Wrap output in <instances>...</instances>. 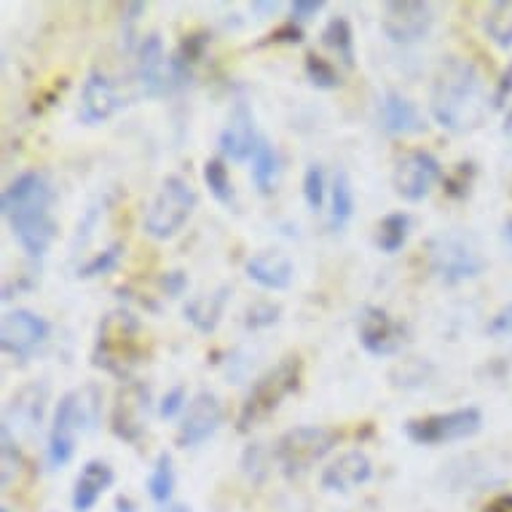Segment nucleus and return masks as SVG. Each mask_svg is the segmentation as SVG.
Here are the masks:
<instances>
[{"label":"nucleus","instance_id":"nucleus-1","mask_svg":"<svg viewBox=\"0 0 512 512\" xmlns=\"http://www.w3.org/2000/svg\"><path fill=\"white\" fill-rule=\"evenodd\" d=\"M486 81L478 65L464 57H445L432 81L429 113L451 135H470L488 116Z\"/></svg>","mask_w":512,"mask_h":512},{"label":"nucleus","instance_id":"nucleus-2","mask_svg":"<svg viewBox=\"0 0 512 512\" xmlns=\"http://www.w3.org/2000/svg\"><path fill=\"white\" fill-rule=\"evenodd\" d=\"M54 199L57 196H54L49 177L35 169L14 177L0 196V210L9 223L11 236L33 261H41L57 239L59 228L51 215Z\"/></svg>","mask_w":512,"mask_h":512},{"label":"nucleus","instance_id":"nucleus-3","mask_svg":"<svg viewBox=\"0 0 512 512\" xmlns=\"http://www.w3.org/2000/svg\"><path fill=\"white\" fill-rule=\"evenodd\" d=\"M100 389L86 384L81 389H70L59 397L54 416H51L49 443H46V464L49 470H62L76 456L78 435L94 432L100 424Z\"/></svg>","mask_w":512,"mask_h":512},{"label":"nucleus","instance_id":"nucleus-4","mask_svg":"<svg viewBox=\"0 0 512 512\" xmlns=\"http://www.w3.org/2000/svg\"><path fill=\"white\" fill-rule=\"evenodd\" d=\"M303 381V360L298 354H287L266 370L255 384L250 387L244 397L239 416H236V429L239 432H250V429L261 427L263 421H269L279 411V405L285 403L287 397L301 389Z\"/></svg>","mask_w":512,"mask_h":512},{"label":"nucleus","instance_id":"nucleus-5","mask_svg":"<svg viewBox=\"0 0 512 512\" xmlns=\"http://www.w3.org/2000/svg\"><path fill=\"white\" fill-rule=\"evenodd\" d=\"M143 357V325L129 311H110L102 317L94 341V365L126 378Z\"/></svg>","mask_w":512,"mask_h":512},{"label":"nucleus","instance_id":"nucleus-6","mask_svg":"<svg viewBox=\"0 0 512 512\" xmlns=\"http://www.w3.org/2000/svg\"><path fill=\"white\" fill-rule=\"evenodd\" d=\"M196 188L183 175H167L161 180L159 191L153 194L151 204L145 207L143 228L156 242L175 239L196 210Z\"/></svg>","mask_w":512,"mask_h":512},{"label":"nucleus","instance_id":"nucleus-7","mask_svg":"<svg viewBox=\"0 0 512 512\" xmlns=\"http://www.w3.org/2000/svg\"><path fill=\"white\" fill-rule=\"evenodd\" d=\"M338 432L330 427H317V424H303V427L287 429L285 435L279 437L274 445V459L282 467L285 475L295 478L309 472L317 462H322L325 456L338 445Z\"/></svg>","mask_w":512,"mask_h":512},{"label":"nucleus","instance_id":"nucleus-8","mask_svg":"<svg viewBox=\"0 0 512 512\" xmlns=\"http://www.w3.org/2000/svg\"><path fill=\"white\" fill-rule=\"evenodd\" d=\"M429 271L445 285H462L486 271L478 247L462 234H437L427 242Z\"/></svg>","mask_w":512,"mask_h":512},{"label":"nucleus","instance_id":"nucleus-9","mask_svg":"<svg viewBox=\"0 0 512 512\" xmlns=\"http://www.w3.org/2000/svg\"><path fill=\"white\" fill-rule=\"evenodd\" d=\"M483 427V413L478 408H456V411L432 413L405 424V435L416 445H445L470 440Z\"/></svg>","mask_w":512,"mask_h":512},{"label":"nucleus","instance_id":"nucleus-10","mask_svg":"<svg viewBox=\"0 0 512 512\" xmlns=\"http://www.w3.org/2000/svg\"><path fill=\"white\" fill-rule=\"evenodd\" d=\"M135 84L140 97L156 100L167 97L183 86V78L177 76L175 62L164 54V43L156 33L145 35L135 54Z\"/></svg>","mask_w":512,"mask_h":512},{"label":"nucleus","instance_id":"nucleus-11","mask_svg":"<svg viewBox=\"0 0 512 512\" xmlns=\"http://www.w3.org/2000/svg\"><path fill=\"white\" fill-rule=\"evenodd\" d=\"M435 25V9L424 0H392L381 9V33L389 43L411 46L424 41Z\"/></svg>","mask_w":512,"mask_h":512},{"label":"nucleus","instance_id":"nucleus-12","mask_svg":"<svg viewBox=\"0 0 512 512\" xmlns=\"http://www.w3.org/2000/svg\"><path fill=\"white\" fill-rule=\"evenodd\" d=\"M443 177V167L435 153L413 148L395 161L392 169V188L403 202H424L435 183Z\"/></svg>","mask_w":512,"mask_h":512},{"label":"nucleus","instance_id":"nucleus-13","mask_svg":"<svg viewBox=\"0 0 512 512\" xmlns=\"http://www.w3.org/2000/svg\"><path fill=\"white\" fill-rule=\"evenodd\" d=\"M49 330V322L41 314L30 309H11L3 314L0 322V346L11 357L27 360L46 344Z\"/></svg>","mask_w":512,"mask_h":512},{"label":"nucleus","instance_id":"nucleus-14","mask_svg":"<svg viewBox=\"0 0 512 512\" xmlns=\"http://www.w3.org/2000/svg\"><path fill=\"white\" fill-rule=\"evenodd\" d=\"M357 338H360L362 349L373 357H392L408 341V328L387 309L368 306V309H362L360 322H357Z\"/></svg>","mask_w":512,"mask_h":512},{"label":"nucleus","instance_id":"nucleus-15","mask_svg":"<svg viewBox=\"0 0 512 512\" xmlns=\"http://www.w3.org/2000/svg\"><path fill=\"white\" fill-rule=\"evenodd\" d=\"M223 424V403L210 389H202L191 397L185 408L180 429H177V445L180 448H199L210 440Z\"/></svg>","mask_w":512,"mask_h":512},{"label":"nucleus","instance_id":"nucleus-16","mask_svg":"<svg viewBox=\"0 0 512 512\" xmlns=\"http://www.w3.org/2000/svg\"><path fill=\"white\" fill-rule=\"evenodd\" d=\"M124 105V94L116 81L102 70H89V76L81 86V97H78V121L86 126L105 124Z\"/></svg>","mask_w":512,"mask_h":512},{"label":"nucleus","instance_id":"nucleus-17","mask_svg":"<svg viewBox=\"0 0 512 512\" xmlns=\"http://www.w3.org/2000/svg\"><path fill=\"white\" fill-rule=\"evenodd\" d=\"M49 403V384L46 381H33L11 397L6 405V416H3V429H9L14 440L22 437H35L43 424V413Z\"/></svg>","mask_w":512,"mask_h":512},{"label":"nucleus","instance_id":"nucleus-18","mask_svg":"<svg viewBox=\"0 0 512 512\" xmlns=\"http://www.w3.org/2000/svg\"><path fill=\"white\" fill-rule=\"evenodd\" d=\"M148 411H151V392L145 384H126L118 392L113 413H110V429L118 440L137 443L148 429Z\"/></svg>","mask_w":512,"mask_h":512},{"label":"nucleus","instance_id":"nucleus-19","mask_svg":"<svg viewBox=\"0 0 512 512\" xmlns=\"http://www.w3.org/2000/svg\"><path fill=\"white\" fill-rule=\"evenodd\" d=\"M263 137L258 135V126H255V113L244 100H239L228 113L226 126L220 129L218 145L220 153L226 159L242 164V161H252L258 145H261Z\"/></svg>","mask_w":512,"mask_h":512},{"label":"nucleus","instance_id":"nucleus-20","mask_svg":"<svg viewBox=\"0 0 512 512\" xmlns=\"http://www.w3.org/2000/svg\"><path fill=\"white\" fill-rule=\"evenodd\" d=\"M370 478H373L370 456L360 448H354V451H344L338 459H333L319 475V483L330 494H352L354 488L365 486Z\"/></svg>","mask_w":512,"mask_h":512},{"label":"nucleus","instance_id":"nucleus-21","mask_svg":"<svg viewBox=\"0 0 512 512\" xmlns=\"http://www.w3.org/2000/svg\"><path fill=\"white\" fill-rule=\"evenodd\" d=\"M244 274H247L250 282L263 287V290L279 293V290H287V287L293 285L295 266L285 252L261 250L255 252L252 258H247V263H244Z\"/></svg>","mask_w":512,"mask_h":512},{"label":"nucleus","instance_id":"nucleus-22","mask_svg":"<svg viewBox=\"0 0 512 512\" xmlns=\"http://www.w3.org/2000/svg\"><path fill=\"white\" fill-rule=\"evenodd\" d=\"M116 480V472L108 462L102 459H89V462L81 467L76 483H73V496H70V504H73V512H92L100 499L108 494V488L113 486Z\"/></svg>","mask_w":512,"mask_h":512},{"label":"nucleus","instance_id":"nucleus-23","mask_svg":"<svg viewBox=\"0 0 512 512\" xmlns=\"http://www.w3.org/2000/svg\"><path fill=\"white\" fill-rule=\"evenodd\" d=\"M378 118H381L384 132L392 137L421 135L427 129V121L421 116V110L416 108V102H411L400 92H387L381 97Z\"/></svg>","mask_w":512,"mask_h":512},{"label":"nucleus","instance_id":"nucleus-24","mask_svg":"<svg viewBox=\"0 0 512 512\" xmlns=\"http://www.w3.org/2000/svg\"><path fill=\"white\" fill-rule=\"evenodd\" d=\"M228 298H231V285H220L215 287L212 293L194 295V298L183 306L185 322H191L196 333L210 336V333L218 330L220 319H223V311H226L228 306Z\"/></svg>","mask_w":512,"mask_h":512},{"label":"nucleus","instance_id":"nucleus-25","mask_svg":"<svg viewBox=\"0 0 512 512\" xmlns=\"http://www.w3.org/2000/svg\"><path fill=\"white\" fill-rule=\"evenodd\" d=\"M354 218V188L352 180L344 169H338L333 175L330 185V212H328V228L330 231H344Z\"/></svg>","mask_w":512,"mask_h":512},{"label":"nucleus","instance_id":"nucleus-26","mask_svg":"<svg viewBox=\"0 0 512 512\" xmlns=\"http://www.w3.org/2000/svg\"><path fill=\"white\" fill-rule=\"evenodd\" d=\"M175 464H172V454L169 451H161L153 462L151 472H148V480H145V488H148V496L156 507H167V504L175 502Z\"/></svg>","mask_w":512,"mask_h":512},{"label":"nucleus","instance_id":"nucleus-27","mask_svg":"<svg viewBox=\"0 0 512 512\" xmlns=\"http://www.w3.org/2000/svg\"><path fill=\"white\" fill-rule=\"evenodd\" d=\"M408 236H411V215L408 212H389L378 220L373 242L384 255H395V252L403 250Z\"/></svg>","mask_w":512,"mask_h":512},{"label":"nucleus","instance_id":"nucleus-28","mask_svg":"<svg viewBox=\"0 0 512 512\" xmlns=\"http://www.w3.org/2000/svg\"><path fill=\"white\" fill-rule=\"evenodd\" d=\"M322 46L333 51L344 68H354V59H357V54H354V33L344 14H338L322 27Z\"/></svg>","mask_w":512,"mask_h":512},{"label":"nucleus","instance_id":"nucleus-29","mask_svg":"<svg viewBox=\"0 0 512 512\" xmlns=\"http://www.w3.org/2000/svg\"><path fill=\"white\" fill-rule=\"evenodd\" d=\"M252 183L258 188V194L269 196L274 191V183H277L279 175V153L277 148L263 137L261 145H258V151L252 156Z\"/></svg>","mask_w":512,"mask_h":512},{"label":"nucleus","instance_id":"nucleus-30","mask_svg":"<svg viewBox=\"0 0 512 512\" xmlns=\"http://www.w3.org/2000/svg\"><path fill=\"white\" fill-rule=\"evenodd\" d=\"M483 33L499 49H512V0L491 3L483 14Z\"/></svg>","mask_w":512,"mask_h":512},{"label":"nucleus","instance_id":"nucleus-31","mask_svg":"<svg viewBox=\"0 0 512 512\" xmlns=\"http://www.w3.org/2000/svg\"><path fill=\"white\" fill-rule=\"evenodd\" d=\"M204 183L210 188V194L215 196V202L223 204V207H236V191L234 183H231V175H228V167L220 159H210L202 169Z\"/></svg>","mask_w":512,"mask_h":512},{"label":"nucleus","instance_id":"nucleus-32","mask_svg":"<svg viewBox=\"0 0 512 512\" xmlns=\"http://www.w3.org/2000/svg\"><path fill=\"white\" fill-rule=\"evenodd\" d=\"M121 252H124V244L113 242L110 247H105V250L94 252L84 266H78L76 274L81 279H94V277H102V274H110V271L116 269L118 263H121Z\"/></svg>","mask_w":512,"mask_h":512},{"label":"nucleus","instance_id":"nucleus-33","mask_svg":"<svg viewBox=\"0 0 512 512\" xmlns=\"http://www.w3.org/2000/svg\"><path fill=\"white\" fill-rule=\"evenodd\" d=\"M303 70H306V76H309V81L317 89H325V92H330V89H338L341 86V76H338V70L330 65V59L319 57V54H306V62H303Z\"/></svg>","mask_w":512,"mask_h":512},{"label":"nucleus","instance_id":"nucleus-34","mask_svg":"<svg viewBox=\"0 0 512 512\" xmlns=\"http://www.w3.org/2000/svg\"><path fill=\"white\" fill-rule=\"evenodd\" d=\"M325 196H328V180H325V169L319 164H309L303 172V199L311 212H319L325 207Z\"/></svg>","mask_w":512,"mask_h":512},{"label":"nucleus","instance_id":"nucleus-35","mask_svg":"<svg viewBox=\"0 0 512 512\" xmlns=\"http://www.w3.org/2000/svg\"><path fill=\"white\" fill-rule=\"evenodd\" d=\"M279 314H282V309H279L277 303H271V301L252 303L250 309H247V314H244V328L247 330L271 328V325H277L279 322Z\"/></svg>","mask_w":512,"mask_h":512},{"label":"nucleus","instance_id":"nucleus-36","mask_svg":"<svg viewBox=\"0 0 512 512\" xmlns=\"http://www.w3.org/2000/svg\"><path fill=\"white\" fill-rule=\"evenodd\" d=\"M472 180H475V164H459L451 175H445V194L454 196V199H464L470 194Z\"/></svg>","mask_w":512,"mask_h":512},{"label":"nucleus","instance_id":"nucleus-37","mask_svg":"<svg viewBox=\"0 0 512 512\" xmlns=\"http://www.w3.org/2000/svg\"><path fill=\"white\" fill-rule=\"evenodd\" d=\"M188 392H185L183 384H177V387H172L167 392V395L161 397L159 403V416L161 419H175V416H180V413H185V408H188Z\"/></svg>","mask_w":512,"mask_h":512},{"label":"nucleus","instance_id":"nucleus-38","mask_svg":"<svg viewBox=\"0 0 512 512\" xmlns=\"http://www.w3.org/2000/svg\"><path fill=\"white\" fill-rule=\"evenodd\" d=\"M325 6H328L325 0H295V3H290V14H293L295 25H301V22L317 17Z\"/></svg>","mask_w":512,"mask_h":512},{"label":"nucleus","instance_id":"nucleus-39","mask_svg":"<svg viewBox=\"0 0 512 512\" xmlns=\"http://www.w3.org/2000/svg\"><path fill=\"white\" fill-rule=\"evenodd\" d=\"M301 41H303L301 25H295L293 19H290V22H285V25H279L277 30H271V33L266 35V41L261 43H301Z\"/></svg>","mask_w":512,"mask_h":512},{"label":"nucleus","instance_id":"nucleus-40","mask_svg":"<svg viewBox=\"0 0 512 512\" xmlns=\"http://www.w3.org/2000/svg\"><path fill=\"white\" fill-rule=\"evenodd\" d=\"M488 336L494 338H512V303L496 311V317L488 322Z\"/></svg>","mask_w":512,"mask_h":512},{"label":"nucleus","instance_id":"nucleus-41","mask_svg":"<svg viewBox=\"0 0 512 512\" xmlns=\"http://www.w3.org/2000/svg\"><path fill=\"white\" fill-rule=\"evenodd\" d=\"M510 94H512V59H510V65L504 68L502 78L496 81V89L494 94H491V105H494V108H504L507 100H510Z\"/></svg>","mask_w":512,"mask_h":512},{"label":"nucleus","instance_id":"nucleus-42","mask_svg":"<svg viewBox=\"0 0 512 512\" xmlns=\"http://www.w3.org/2000/svg\"><path fill=\"white\" fill-rule=\"evenodd\" d=\"M159 285L164 293L177 298V295H183L188 290V277H185L183 271H167V274H161Z\"/></svg>","mask_w":512,"mask_h":512},{"label":"nucleus","instance_id":"nucleus-43","mask_svg":"<svg viewBox=\"0 0 512 512\" xmlns=\"http://www.w3.org/2000/svg\"><path fill=\"white\" fill-rule=\"evenodd\" d=\"M483 512H512V494H502L491 499Z\"/></svg>","mask_w":512,"mask_h":512},{"label":"nucleus","instance_id":"nucleus-44","mask_svg":"<svg viewBox=\"0 0 512 512\" xmlns=\"http://www.w3.org/2000/svg\"><path fill=\"white\" fill-rule=\"evenodd\" d=\"M279 6L277 3H263V0H258V3H252V11H258V14H274Z\"/></svg>","mask_w":512,"mask_h":512},{"label":"nucleus","instance_id":"nucleus-45","mask_svg":"<svg viewBox=\"0 0 512 512\" xmlns=\"http://www.w3.org/2000/svg\"><path fill=\"white\" fill-rule=\"evenodd\" d=\"M502 242H504V247L512 252V218L502 226Z\"/></svg>","mask_w":512,"mask_h":512},{"label":"nucleus","instance_id":"nucleus-46","mask_svg":"<svg viewBox=\"0 0 512 512\" xmlns=\"http://www.w3.org/2000/svg\"><path fill=\"white\" fill-rule=\"evenodd\" d=\"M116 510L118 512H135V504H132V499H129V496H118Z\"/></svg>","mask_w":512,"mask_h":512},{"label":"nucleus","instance_id":"nucleus-47","mask_svg":"<svg viewBox=\"0 0 512 512\" xmlns=\"http://www.w3.org/2000/svg\"><path fill=\"white\" fill-rule=\"evenodd\" d=\"M159 512H191V507L183 502H172V504H167V507H161Z\"/></svg>","mask_w":512,"mask_h":512},{"label":"nucleus","instance_id":"nucleus-48","mask_svg":"<svg viewBox=\"0 0 512 512\" xmlns=\"http://www.w3.org/2000/svg\"><path fill=\"white\" fill-rule=\"evenodd\" d=\"M504 132H512V108L507 110V124H504Z\"/></svg>","mask_w":512,"mask_h":512}]
</instances>
